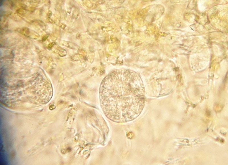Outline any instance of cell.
Listing matches in <instances>:
<instances>
[{
	"instance_id": "1",
	"label": "cell",
	"mask_w": 228,
	"mask_h": 165,
	"mask_svg": "<svg viewBox=\"0 0 228 165\" xmlns=\"http://www.w3.org/2000/svg\"><path fill=\"white\" fill-rule=\"evenodd\" d=\"M101 106L112 121L123 123L135 119L145 104L143 82L136 72L126 69L114 70L108 74L100 84Z\"/></svg>"
}]
</instances>
